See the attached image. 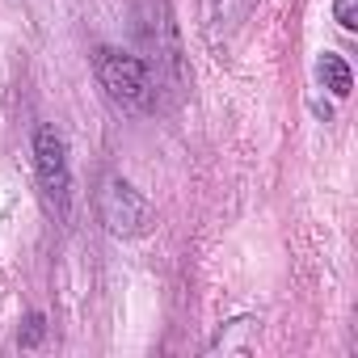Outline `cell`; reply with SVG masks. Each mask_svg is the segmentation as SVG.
I'll list each match as a JSON object with an SVG mask.
<instances>
[{"label": "cell", "mask_w": 358, "mask_h": 358, "mask_svg": "<svg viewBox=\"0 0 358 358\" xmlns=\"http://www.w3.org/2000/svg\"><path fill=\"white\" fill-rule=\"evenodd\" d=\"M30 156H34V182H38V194H43L47 211L59 224H68V215H72V160H68L64 131L51 127V122L34 127Z\"/></svg>", "instance_id": "1"}, {"label": "cell", "mask_w": 358, "mask_h": 358, "mask_svg": "<svg viewBox=\"0 0 358 358\" xmlns=\"http://www.w3.org/2000/svg\"><path fill=\"white\" fill-rule=\"evenodd\" d=\"M97 215L106 224L110 236L118 241H135V236H148L152 224H156V211L148 203V194L127 182L122 173H106L101 177V190H97Z\"/></svg>", "instance_id": "2"}, {"label": "cell", "mask_w": 358, "mask_h": 358, "mask_svg": "<svg viewBox=\"0 0 358 358\" xmlns=\"http://www.w3.org/2000/svg\"><path fill=\"white\" fill-rule=\"evenodd\" d=\"M93 76L114 106H122V110H148L152 106V68L139 55L118 51V47H97Z\"/></svg>", "instance_id": "3"}, {"label": "cell", "mask_w": 358, "mask_h": 358, "mask_svg": "<svg viewBox=\"0 0 358 358\" xmlns=\"http://www.w3.org/2000/svg\"><path fill=\"white\" fill-rule=\"evenodd\" d=\"M257 329H262L257 316H232V320H224V324L215 329V337L207 341V354H241V350L253 345Z\"/></svg>", "instance_id": "4"}, {"label": "cell", "mask_w": 358, "mask_h": 358, "mask_svg": "<svg viewBox=\"0 0 358 358\" xmlns=\"http://www.w3.org/2000/svg\"><path fill=\"white\" fill-rule=\"evenodd\" d=\"M316 80H320V89H329L333 97H350V89H354V72H350V64H345L337 51H320V59H316Z\"/></svg>", "instance_id": "5"}, {"label": "cell", "mask_w": 358, "mask_h": 358, "mask_svg": "<svg viewBox=\"0 0 358 358\" xmlns=\"http://www.w3.org/2000/svg\"><path fill=\"white\" fill-rule=\"evenodd\" d=\"M43 337H47V316H43V312H30V316L22 320V329H17V345H22V350H34Z\"/></svg>", "instance_id": "6"}, {"label": "cell", "mask_w": 358, "mask_h": 358, "mask_svg": "<svg viewBox=\"0 0 358 358\" xmlns=\"http://www.w3.org/2000/svg\"><path fill=\"white\" fill-rule=\"evenodd\" d=\"M333 22L345 34H354L358 30V0H333Z\"/></svg>", "instance_id": "7"}]
</instances>
